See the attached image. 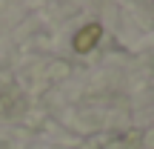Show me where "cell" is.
<instances>
[{"mask_svg": "<svg viewBox=\"0 0 154 149\" xmlns=\"http://www.w3.org/2000/svg\"><path fill=\"white\" fill-rule=\"evenodd\" d=\"M100 37H103V26L100 23H88V26H83L80 32L74 34V52H80V55H86V52H91L94 46L100 43Z\"/></svg>", "mask_w": 154, "mask_h": 149, "instance_id": "cell-1", "label": "cell"}]
</instances>
